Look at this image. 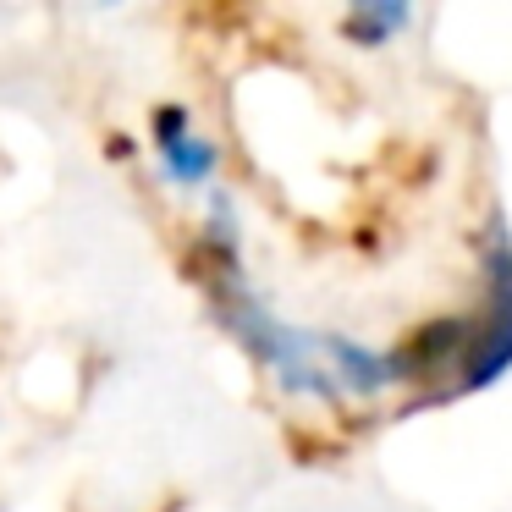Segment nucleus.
<instances>
[{
  "instance_id": "obj_1",
  "label": "nucleus",
  "mask_w": 512,
  "mask_h": 512,
  "mask_svg": "<svg viewBox=\"0 0 512 512\" xmlns=\"http://www.w3.org/2000/svg\"><path fill=\"white\" fill-rule=\"evenodd\" d=\"M485 281H490V309L485 325H468V347L457 364V391H479L512 369V237L501 221H490L485 243Z\"/></svg>"
},
{
  "instance_id": "obj_2",
  "label": "nucleus",
  "mask_w": 512,
  "mask_h": 512,
  "mask_svg": "<svg viewBox=\"0 0 512 512\" xmlns=\"http://www.w3.org/2000/svg\"><path fill=\"white\" fill-rule=\"evenodd\" d=\"M402 23H408V6H364V12L347 17V34L364 39V45H380V39Z\"/></svg>"
}]
</instances>
